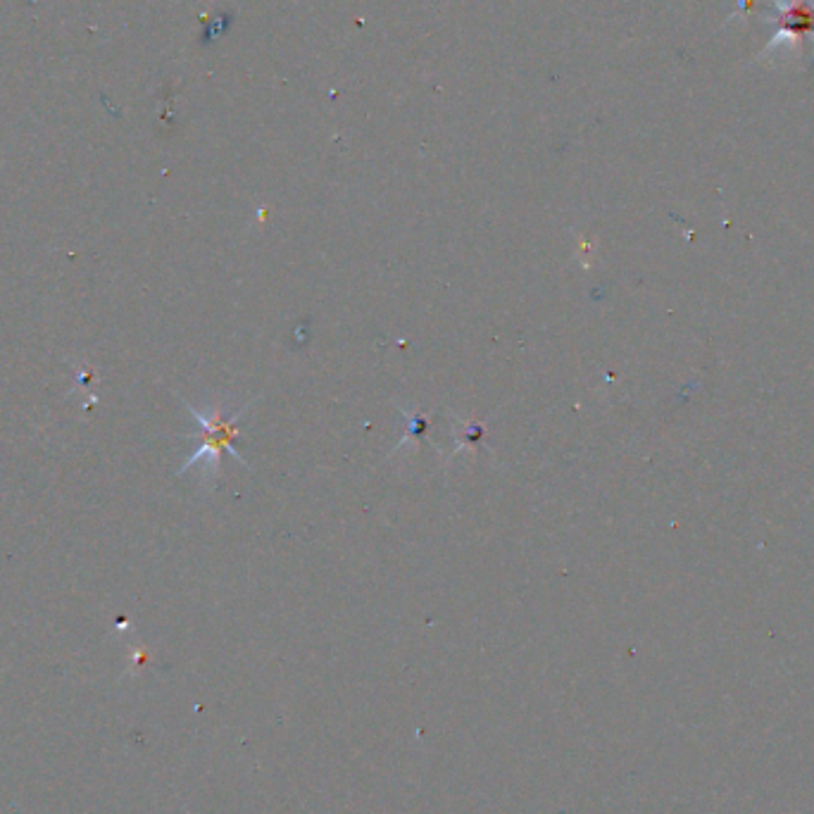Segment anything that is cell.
<instances>
[{
  "mask_svg": "<svg viewBox=\"0 0 814 814\" xmlns=\"http://www.w3.org/2000/svg\"><path fill=\"white\" fill-rule=\"evenodd\" d=\"M189 412L196 417L200 434H203V441H200V448L196 450V455H191L189 460H186V465L181 467V474L189 472L191 467H196L198 460H205V457H208L210 469L215 472V469L219 467V455H222V450H229L231 455L239 457L241 460V455L236 453V448L231 446V441H234V436H236V422H239V415H243V410L236 417L227 419V422H224L222 415H219V410L212 412L210 417H205L203 412H198L196 407L189 405Z\"/></svg>",
  "mask_w": 814,
  "mask_h": 814,
  "instance_id": "obj_1",
  "label": "cell"
}]
</instances>
